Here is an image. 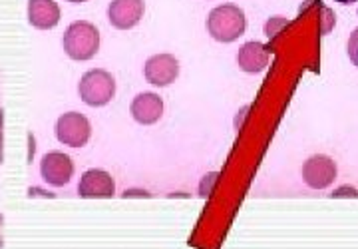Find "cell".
<instances>
[{"label":"cell","instance_id":"1","mask_svg":"<svg viewBox=\"0 0 358 249\" xmlns=\"http://www.w3.org/2000/svg\"><path fill=\"white\" fill-rule=\"evenodd\" d=\"M62 44H64V52L72 60L86 62L92 60L100 50V32L92 22L76 20L66 28Z\"/></svg>","mask_w":358,"mask_h":249},{"label":"cell","instance_id":"2","mask_svg":"<svg viewBox=\"0 0 358 249\" xmlns=\"http://www.w3.org/2000/svg\"><path fill=\"white\" fill-rule=\"evenodd\" d=\"M247 20L243 10L235 4H223L207 16V30L217 42H233L243 36Z\"/></svg>","mask_w":358,"mask_h":249},{"label":"cell","instance_id":"3","mask_svg":"<svg viewBox=\"0 0 358 249\" xmlns=\"http://www.w3.org/2000/svg\"><path fill=\"white\" fill-rule=\"evenodd\" d=\"M78 92H80V98L84 104L100 108V106L112 102L115 94V80L110 72L96 68L82 76L80 84H78Z\"/></svg>","mask_w":358,"mask_h":249},{"label":"cell","instance_id":"4","mask_svg":"<svg viewBox=\"0 0 358 249\" xmlns=\"http://www.w3.org/2000/svg\"><path fill=\"white\" fill-rule=\"evenodd\" d=\"M92 136L90 120L78 112H66L56 122V138L58 142L70 145V148H82L88 144Z\"/></svg>","mask_w":358,"mask_h":249},{"label":"cell","instance_id":"5","mask_svg":"<svg viewBox=\"0 0 358 249\" xmlns=\"http://www.w3.org/2000/svg\"><path fill=\"white\" fill-rule=\"evenodd\" d=\"M40 173L52 187H64L74 176V162L64 152H48L40 162Z\"/></svg>","mask_w":358,"mask_h":249},{"label":"cell","instance_id":"6","mask_svg":"<svg viewBox=\"0 0 358 249\" xmlns=\"http://www.w3.org/2000/svg\"><path fill=\"white\" fill-rule=\"evenodd\" d=\"M303 180L313 190H324L336 180V164L329 156H313L303 164Z\"/></svg>","mask_w":358,"mask_h":249},{"label":"cell","instance_id":"7","mask_svg":"<svg viewBox=\"0 0 358 249\" xmlns=\"http://www.w3.org/2000/svg\"><path fill=\"white\" fill-rule=\"evenodd\" d=\"M145 80L154 86H169L179 76V62L171 54H155L143 68Z\"/></svg>","mask_w":358,"mask_h":249},{"label":"cell","instance_id":"8","mask_svg":"<svg viewBox=\"0 0 358 249\" xmlns=\"http://www.w3.org/2000/svg\"><path fill=\"white\" fill-rule=\"evenodd\" d=\"M115 194L114 178L103 170L92 168L88 170L78 184V196L94 199V197H112Z\"/></svg>","mask_w":358,"mask_h":249},{"label":"cell","instance_id":"9","mask_svg":"<svg viewBox=\"0 0 358 249\" xmlns=\"http://www.w3.org/2000/svg\"><path fill=\"white\" fill-rule=\"evenodd\" d=\"M143 16V0H112L108 8V18L115 28L129 30Z\"/></svg>","mask_w":358,"mask_h":249},{"label":"cell","instance_id":"10","mask_svg":"<svg viewBox=\"0 0 358 249\" xmlns=\"http://www.w3.org/2000/svg\"><path fill=\"white\" fill-rule=\"evenodd\" d=\"M129 112H131V116H134V120L138 124L152 126L155 122H159V118L164 116V100L154 92L138 94L134 98L131 106H129Z\"/></svg>","mask_w":358,"mask_h":249},{"label":"cell","instance_id":"11","mask_svg":"<svg viewBox=\"0 0 358 249\" xmlns=\"http://www.w3.org/2000/svg\"><path fill=\"white\" fill-rule=\"evenodd\" d=\"M28 20L40 30H50L60 22V6L54 0H28Z\"/></svg>","mask_w":358,"mask_h":249},{"label":"cell","instance_id":"12","mask_svg":"<svg viewBox=\"0 0 358 249\" xmlns=\"http://www.w3.org/2000/svg\"><path fill=\"white\" fill-rule=\"evenodd\" d=\"M237 64L243 72H249V74L263 72L268 64L267 48L261 42H247L237 52Z\"/></svg>","mask_w":358,"mask_h":249},{"label":"cell","instance_id":"13","mask_svg":"<svg viewBox=\"0 0 358 249\" xmlns=\"http://www.w3.org/2000/svg\"><path fill=\"white\" fill-rule=\"evenodd\" d=\"M348 58L358 68V28L350 34V38H348Z\"/></svg>","mask_w":358,"mask_h":249},{"label":"cell","instance_id":"14","mask_svg":"<svg viewBox=\"0 0 358 249\" xmlns=\"http://www.w3.org/2000/svg\"><path fill=\"white\" fill-rule=\"evenodd\" d=\"M4 248V215L0 213V249Z\"/></svg>","mask_w":358,"mask_h":249},{"label":"cell","instance_id":"15","mask_svg":"<svg viewBox=\"0 0 358 249\" xmlns=\"http://www.w3.org/2000/svg\"><path fill=\"white\" fill-rule=\"evenodd\" d=\"M4 162V136H2V131H0V164Z\"/></svg>","mask_w":358,"mask_h":249},{"label":"cell","instance_id":"16","mask_svg":"<svg viewBox=\"0 0 358 249\" xmlns=\"http://www.w3.org/2000/svg\"><path fill=\"white\" fill-rule=\"evenodd\" d=\"M2 126H4V110H0V131H2Z\"/></svg>","mask_w":358,"mask_h":249},{"label":"cell","instance_id":"17","mask_svg":"<svg viewBox=\"0 0 358 249\" xmlns=\"http://www.w3.org/2000/svg\"><path fill=\"white\" fill-rule=\"evenodd\" d=\"M336 2H341V4H352V2H358V0H336Z\"/></svg>","mask_w":358,"mask_h":249},{"label":"cell","instance_id":"18","mask_svg":"<svg viewBox=\"0 0 358 249\" xmlns=\"http://www.w3.org/2000/svg\"><path fill=\"white\" fill-rule=\"evenodd\" d=\"M70 2H86V0H70Z\"/></svg>","mask_w":358,"mask_h":249}]
</instances>
